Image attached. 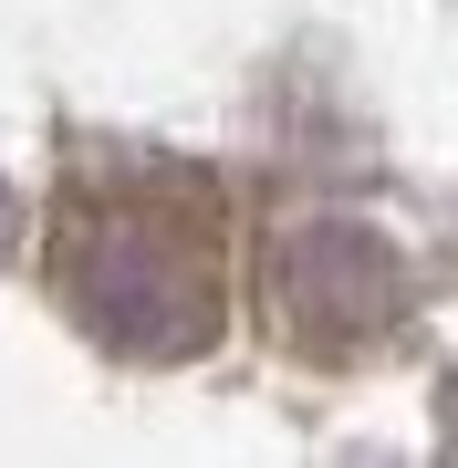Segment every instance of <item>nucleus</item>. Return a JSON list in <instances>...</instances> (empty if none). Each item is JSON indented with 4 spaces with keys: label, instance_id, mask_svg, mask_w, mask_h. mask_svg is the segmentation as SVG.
Listing matches in <instances>:
<instances>
[{
    "label": "nucleus",
    "instance_id": "nucleus-1",
    "mask_svg": "<svg viewBox=\"0 0 458 468\" xmlns=\"http://www.w3.org/2000/svg\"><path fill=\"white\" fill-rule=\"evenodd\" d=\"M52 292L94 344L136 365H187L229 323V208L198 167L125 156L115 177H73L52 208Z\"/></svg>",
    "mask_w": 458,
    "mask_h": 468
},
{
    "label": "nucleus",
    "instance_id": "nucleus-2",
    "mask_svg": "<svg viewBox=\"0 0 458 468\" xmlns=\"http://www.w3.org/2000/svg\"><path fill=\"white\" fill-rule=\"evenodd\" d=\"M282 334L323 354V365H344L365 334H386L396 313H407V282H396V250L365 229H344V218H323V229H292L282 239Z\"/></svg>",
    "mask_w": 458,
    "mask_h": 468
},
{
    "label": "nucleus",
    "instance_id": "nucleus-3",
    "mask_svg": "<svg viewBox=\"0 0 458 468\" xmlns=\"http://www.w3.org/2000/svg\"><path fill=\"white\" fill-rule=\"evenodd\" d=\"M438 437H448V468H458V375L438 385Z\"/></svg>",
    "mask_w": 458,
    "mask_h": 468
}]
</instances>
